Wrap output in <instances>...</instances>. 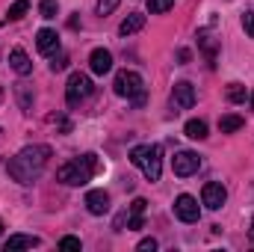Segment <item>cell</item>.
Instances as JSON below:
<instances>
[{"label": "cell", "mask_w": 254, "mask_h": 252, "mask_svg": "<svg viewBox=\"0 0 254 252\" xmlns=\"http://www.w3.org/2000/svg\"><path fill=\"white\" fill-rule=\"evenodd\" d=\"M48 160H51V145H27V148H21L12 160H9V175L18 181V184H33L42 172H45V166H48Z\"/></svg>", "instance_id": "cell-1"}, {"label": "cell", "mask_w": 254, "mask_h": 252, "mask_svg": "<svg viewBox=\"0 0 254 252\" xmlns=\"http://www.w3.org/2000/svg\"><path fill=\"white\" fill-rule=\"evenodd\" d=\"M98 172V154H83L77 160H68L63 169L57 172V178L68 187H80L86 181H92V175Z\"/></svg>", "instance_id": "cell-2"}, {"label": "cell", "mask_w": 254, "mask_h": 252, "mask_svg": "<svg viewBox=\"0 0 254 252\" xmlns=\"http://www.w3.org/2000/svg\"><path fill=\"white\" fill-rule=\"evenodd\" d=\"M130 163L139 166L148 181H160V172H163V151H160V145H154V142L136 145V148L130 151Z\"/></svg>", "instance_id": "cell-3"}, {"label": "cell", "mask_w": 254, "mask_h": 252, "mask_svg": "<svg viewBox=\"0 0 254 252\" xmlns=\"http://www.w3.org/2000/svg\"><path fill=\"white\" fill-rule=\"evenodd\" d=\"M113 89H116V95L119 98H127V101H133L136 107H142L145 104V83H142V77L136 74V71H119L116 74V83H113Z\"/></svg>", "instance_id": "cell-4"}, {"label": "cell", "mask_w": 254, "mask_h": 252, "mask_svg": "<svg viewBox=\"0 0 254 252\" xmlns=\"http://www.w3.org/2000/svg\"><path fill=\"white\" fill-rule=\"evenodd\" d=\"M92 95V80H89V74H83V71H74L71 77H68V86H65V101H68V107H77L83 98H89Z\"/></svg>", "instance_id": "cell-5"}, {"label": "cell", "mask_w": 254, "mask_h": 252, "mask_svg": "<svg viewBox=\"0 0 254 252\" xmlns=\"http://www.w3.org/2000/svg\"><path fill=\"white\" fill-rule=\"evenodd\" d=\"M198 166H201V157H198L195 151H178L175 160H172V169H175V175H181V178L195 175Z\"/></svg>", "instance_id": "cell-6"}, {"label": "cell", "mask_w": 254, "mask_h": 252, "mask_svg": "<svg viewBox=\"0 0 254 252\" xmlns=\"http://www.w3.org/2000/svg\"><path fill=\"white\" fill-rule=\"evenodd\" d=\"M172 107H175V113L195 107V86L192 83H187V80L175 83V89H172Z\"/></svg>", "instance_id": "cell-7"}, {"label": "cell", "mask_w": 254, "mask_h": 252, "mask_svg": "<svg viewBox=\"0 0 254 252\" xmlns=\"http://www.w3.org/2000/svg\"><path fill=\"white\" fill-rule=\"evenodd\" d=\"M175 214H178V220H181V223H198L201 208H198L195 196H190V193L178 196V199H175Z\"/></svg>", "instance_id": "cell-8"}, {"label": "cell", "mask_w": 254, "mask_h": 252, "mask_svg": "<svg viewBox=\"0 0 254 252\" xmlns=\"http://www.w3.org/2000/svg\"><path fill=\"white\" fill-rule=\"evenodd\" d=\"M225 199H228V190L222 187L219 181H207L204 190H201V202H204L210 211H219V208L225 205Z\"/></svg>", "instance_id": "cell-9"}, {"label": "cell", "mask_w": 254, "mask_h": 252, "mask_svg": "<svg viewBox=\"0 0 254 252\" xmlns=\"http://www.w3.org/2000/svg\"><path fill=\"white\" fill-rule=\"evenodd\" d=\"M86 208H89V214L104 217L110 211V193L107 190H89L86 193Z\"/></svg>", "instance_id": "cell-10"}, {"label": "cell", "mask_w": 254, "mask_h": 252, "mask_svg": "<svg viewBox=\"0 0 254 252\" xmlns=\"http://www.w3.org/2000/svg\"><path fill=\"white\" fill-rule=\"evenodd\" d=\"M36 48H39V54H45V57H51V54H57L60 51V36H57V30H39V36H36Z\"/></svg>", "instance_id": "cell-11"}, {"label": "cell", "mask_w": 254, "mask_h": 252, "mask_svg": "<svg viewBox=\"0 0 254 252\" xmlns=\"http://www.w3.org/2000/svg\"><path fill=\"white\" fill-rule=\"evenodd\" d=\"M89 68H92L95 74H107V71H113V54H110L107 48H95V51L89 54Z\"/></svg>", "instance_id": "cell-12"}, {"label": "cell", "mask_w": 254, "mask_h": 252, "mask_svg": "<svg viewBox=\"0 0 254 252\" xmlns=\"http://www.w3.org/2000/svg\"><path fill=\"white\" fill-rule=\"evenodd\" d=\"M9 65H12L21 77H27V74L33 71V63H30L27 51H21V48H12V51H9Z\"/></svg>", "instance_id": "cell-13"}, {"label": "cell", "mask_w": 254, "mask_h": 252, "mask_svg": "<svg viewBox=\"0 0 254 252\" xmlns=\"http://www.w3.org/2000/svg\"><path fill=\"white\" fill-rule=\"evenodd\" d=\"M15 98H18V107L24 110V113H30L33 110V101H36V95H33V86L30 83H15Z\"/></svg>", "instance_id": "cell-14"}, {"label": "cell", "mask_w": 254, "mask_h": 252, "mask_svg": "<svg viewBox=\"0 0 254 252\" xmlns=\"http://www.w3.org/2000/svg\"><path fill=\"white\" fill-rule=\"evenodd\" d=\"M142 27H145V15H139V12H130V15H127L125 21H122V27H119V33H122V36H133V33H139V30H142Z\"/></svg>", "instance_id": "cell-15"}, {"label": "cell", "mask_w": 254, "mask_h": 252, "mask_svg": "<svg viewBox=\"0 0 254 252\" xmlns=\"http://www.w3.org/2000/svg\"><path fill=\"white\" fill-rule=\"evenodd\" d=\"M42 241L39 238H33V235H12L9 241H6V252L12 250H33V247H39Z\"/></svg>", "instance_id": "cell-16"}, {"label": "cell", "mask_w": 254, "mask_h": 252, "mask_svg": "<svg viewBox=\"0 0 254 252\" xmlns=\"http://www.w3.org/2000/svg\"><path fill=\"white\" fill-rule=\"evenodd\" d=\"M184 133H187L190 139H207V122H204V119H190L187 127H184Z\"/></svg>", "instance_id": "cell-17"}, {"label": "cell", "mask_w": 254, "mask_h": 252, "mask_svg": "<svg viewBox=\"0 0 254 252\" xmlns=\"http://www.w3.org/2000/svg\"><path fill=\"white\" fill-rule=\"evenodd\" d=\"M243 125H246V122H243V116H237V113H228V116L219 119V130H222V133H234V130H240Z\"/></svg>", "instance_id": "cell-18"}, {"label": "cell", "mask_w": 254, "mask_h": 252, "mask_svg": "<svg viewBox=\"0 0 254 252\" xmlns=\"http://www.w3.org/2000/svg\"><path fill=\"white\" fill-rule=\"evenodd\" d=\"M246 98H249V92H246L243 83H231V86H228V101H231V104H243Z\"/></svg>", "instance_id": "cell-19"}, {"label": "cell", "mask_w": 254, "mask_h": 252, "mask_svg": "<svg viewBox=\"0 0 254 252\" xmlns=\"http://www.w3.org/2000/svg\"><path fill=\"white\" fill-rule=\"evenodd\" d=\"M27 9H30V0H15V3L9 6L6 18H9V21H18V18H24V15H27Z\"/></svg>", "instance_id": "cell-20"}, {"label": "cell", "mask_w": 254, "mask_h": 252, "mask_svg": "<svg viewBox=\"0 0 254 252\" xmlns=\"http://www.w3.org/2000/svg\"><path fill=\"white\" fill-rule=\"evenodd\" d=\"M198 45L204 48V54H207V60L213 63V60H216V42H213V39H210L207 33H198Z\"/></svg>", "instance_id": "cell-21"}, {"label": "cell", "mask_w": 254, "mask_h": 252, "mask_svg": "<svg viewBox=\"0 0 254 252\" xmlns=\"http://www.w3.org/2000/svg\"><path fill=\"white\" fill-rule=\"evenodd\" d=\"M39 12H42V18H48V21H51V18H57L60 3H57V0H42V3H39Z\"/></svg>", "instance_id": "cell-22"}, {"label": "cell", "mask_w": 254, "mask_h": 252, "mask_svg": "<svg viewBox=\"0 0 254 252\" xmlns=\"http://www.w3.org/2000/svg\"><path fill=\"white\" fill-rule=\"evenodd\" d=\"M175 6V0H148V12L151 15H163V12H169Z\"/></svg>", "instance_id": "cell-23"}, {"label": "cell", "mask_w": 254, "mask_h": 252, "mask_svg": "<svg viewBox=\"0 0 254 252\" xmlns=\"http://www.w3.org/2000/svg\"><path fill=\"white\" fill-rule=\"evenodd\" d=\"M119 9V0H98V15H110Z\"/></svg>", "instance_id": "cell-24"}, {"label": "cell", "mask_w": 254, "mask_h": 252, "mask_svg": "<svg viewBox=\"0 0 254 252\" xmlns=\"http://www.w3.org/2000/svg\"><path fill=\"white\" fill-rule=\"evenodd\" d=\"M243 30L254 39V12H243Z\"/></svg>", "instance_id": "cell-25"}, {"label": "cell", "mask_w": 254, "mask_h": 252, "mask_svg": "<svg viewBox=\"0 0 254 252\" xmlns=\"http://www.w3.org/2000/svg\"><path fill=\"white\" fill-rule=\"evenodd\" d=\"M139 252H154L157 250V241L154 238H145V241H139V247H136Z\"/></svg>", "instance_id": "cell-26"}, {"label": "cell", "mask_w": 254, "mask_h": 252, "mask_svg": "<svg viewBox=\"0 0 254 252\" xmlns=\"http://www.w3.org/2000/svg\"><path fill=\"white\" fill-rule=\"evenodd\" d=\"M60 247H63V250H80V241H77V238H63Z\"/></svg>", "instance_id": "cell-27"}, {"label": "cell", "mask_w": 254, "mask_h": 252, "mask_svg": "<svg viewBox=\"0 0 254 252\" xmlns=\"http://www.w3.org/2000/svg\"><path fill=\"white\" fill-rule=\"evenodd\" d=\"M65 65H68V57H54V63H51V71H63Z\"/></svg>", "instance_id": "cell-28"}, {"label": "cell", "mask_w": 254, "mask_h": 252, "mask_svg": "<svg viewBox=\"0 0 254 252\" xmlns=\"http://www.w3.org/2000/svg\"><path fill=\"white\" fill-rule=\"evenodd\" d=\"M249 235H252V241H254V220H252V232H249Z\"/></svg>", "instance_id": "cell-29"}, {"label": "cell", "mask_w": 254, "mask_h": 252, "mask_svg": "<svg viewBox=\"0 0 254 252\" xmlns=\"http://www.w3.org/2000/svg\"><path fill=\"white\" fill-rule=\"evenodd\" d=\"M0 235H3V223H0Z\"/></svg>", "instance_id": "cell-30"}, {"label": "cell", "mask_w": 254, "mask_h": 252, "mask_svg": "<svg viewBox=\"0 0 254 252\" xmlns=\"http://www.w3.org/2000/svg\"><path fill=\"white\" fill-rule=\"evenodd\" d=\"M252 107H254V95H252Z\"/></svg>", "instance_id": "cell-31"}, {"label": "cell", "mask_w": 254, "mask_h": 252, "mask_svg": "<svg viewBox=\"0 0 254 252\" xmlns=\"http://www.w3.org/2000/svg\"><path fill=\"white\" fill-rule=\"evenodd\" d=\"M0 98H3V89H0Z\"/></svg>", "instance_id": "cell-32"}]
</instances>
